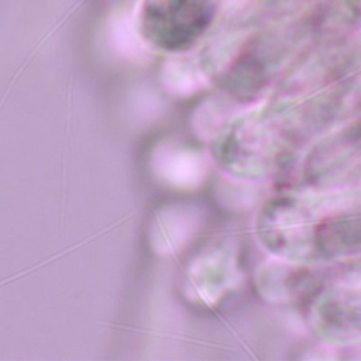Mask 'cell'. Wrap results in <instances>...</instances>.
I'll return each mask as SVG.
<instances>
[]
</instances>
